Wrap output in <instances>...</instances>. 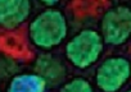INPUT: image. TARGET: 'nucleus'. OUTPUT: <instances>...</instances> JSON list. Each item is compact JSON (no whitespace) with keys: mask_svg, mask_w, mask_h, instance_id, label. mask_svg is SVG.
Masks as SVG:
<instances>
[{"mask_svg":"<svg viewBox=\"0 0 131 92\" xmlns=\"http://www.w3.org/2000/svg\"><path fill=\"white\" fill-rule=\"evenodd\" d=\"M68 21L59 9H44L28 24L31 44L42 51H50L67 38Z\"/></svg>","mask_w":131,"mask_h":92,"instance_id":"obj_1","label":"nucleus"},{"mask_svg":"<svg viewBox=\"0 0 131 92\" xmlns=\"http://www.w3.org/2000/svg\"><path fill=\"white\" fill-rule=\"evenodd\" d=\"M104 47L105 45L99 31L85 28L67 41L64 46V55L72 67L85 70L99 61Z\"/></svg>","mask_w":131,"mask_h":92,"instance_id":"obj_2","label":"nucleus"},{"mask_svg":"<svg viewBox=\"0 0 131 92\" xmlns=\"http://www.w3.org/2000/svg\"><path fill=\"white\" fill-rule=\"evenodd\" d=\"M100 36L104 45L122 46L131 33V10L127 5H114L105 10L100 21Z\"/></svg>","mask_w":131,"mask_h":92,"instance_id":"obj_3","label":"nucleus"},{"mask_svg":"<svg viewBox=\"0 0 131 92\" xmlns=\"http://www.w3.org/2000/svg\"><path fill=\"white\" fill-rule=\"evenodd\" d=\"M131 65L127 58L113 55L104 59L95 70V84L102 92H118L128 82Z\"/></svg>","mask_w":131,"mask_h":92,"instance_id":"obj_4","label":"nucleus"},{"mask_svg":"<svg viewBox=\"0 0 131 92\" xmlns=\"http://www.w3.org/2000/svg\"><path fill=\"white\" fill-rule=\"evenodd\" d=\"M34 73L42 78L46 87L54 88L64 83L68 75V69L62 59L50 52H44L36 58Z\"/></svg>","mask_w":131,"mask_h":92,"instance_id":"obj_5","label":"nucleus"},{"mask_svg":"<svg viewBox=\"0 0 131 92\" xmlns=\"http://www.w3.org/2000/svg\"><path fill=\"white\" fill-rule=\"evenodd\" d=\"M31 13L30 0H0V28L14 31L28 21Z\"/></svg>","mask_w":131,"mask_h":92,"instance_id":"obj_6","label":"nucleus"},{"mask_svg":"<svg viewBox=\"0 0 131 92\" xmlns=\"http://www.w3.org/2000/svg\"><path fill=\"white\" fill-rule=\"evenodd\" d=\"M46 84L41 77L35 73H21L14 75L7 92H46Z\"/></svg>","mask_w":131,"mask_h":92,"instance_id":"obj_7","label":"nucleus"},{"mask_svg":"<svg viewBox=\"0 0 131 92\" xmlns=\"http://www.w3.org/2000/svg\"><path fill=\"white\" fill-rule=\"evenodd\" d=\"M59 92H95L93 84L82 78V77H75L67 82H64L60 88Z\"/></svg>","mask_w":131,"mask_h":92,"instance_id":"obj_8","label":"nucleus"},{"mask_svg":"<svg viewBox=\"0 0 131 92\" xmlns=\"http://www.w3.org/2000/svg\"><path fill=\"white\" fill-rule=\"evenodd\" d=\"M41 4L46 9H53L55 5H58V2H55V0H44V2H41Z\"/></svg>","mask_w":131,"mask_h":92,"instance_id":"obj_9","label":"nucleus"},{"mask_svg":"<svg viewBox=\"0 0 131 92\" xmlns=\"http://www.w3.org/2000/svg\"><path fill=\"white\" fill-rule=\"evenodd\" d=\"M125 92H131V91H130V89H127V91H125Z\"/></svg>","mask_w":131,"mask_h":92,"instance_id":"obj_10","label":"nucleus"}]
</instances>
